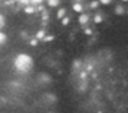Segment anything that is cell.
I'll return each instance as SVG.
<instances>
[{
  "mask_svg": "<svg viewBox=\"0 0 128 113\" xmlns=\"http://www.w3.org/2000/svg\"><path fill=\"white\" fill-rule=\"evenodd\" d=\"M87 20H89V15L82 14L80 16H79V23H80V25H84V23H87Z\"/></svg>",
  "mask_w": 128,
  "mask_h": 113,
  "instance_id": "1",
  "label": "cell"
},
{
  "mask_svg": "<svg viewBox=\"0 0 128 113\" xmlns=\"http://www.w3.org/2000/svg\"><path fill=\"white\" fill-rule=\"evenodd\" d=\"M72 8H74V11H76V12H82V11H83V7H82L80 3H78V2L74 4V7H72Z\"/></svg>",
  "mask_w": 128,
  "mask_h": 113,
  "instance_id": "2",
  "label": "cell"
},
{
  "mask_svg": "<svg viewBox=\"0 0 128 113\" xmlns=\"http://www.w3.org/2000/svg\"><path fill=\"white\" fill-rule=\"evenodd\" d=\"M124 11H126V10H124L123 6H117V7L114 8V12L117 14V15H123V14H124Z\"/></svg>",
  "mask_w": 128,
  "mask_h": 113,
  "instance_id": "3",
  "label": "cell"
},
{
  "mask_svg": "<svg viewBox=\"0 0 128 113\" xmlns=\"http://www.w3.org/2000/svg\"><path fill=\"white\" fill-rule=\"evenodd\" d=\"M48 4H49V7H57L59 0H48Z\"/></svg>",
  "mask_w": 128,
  "mask_h": 113,
  "instance_id": "4",
  "label": "cell"
},
{
  "mask_svg": "<svg viewBox=\"0 0 128 113\" xmlns=\"http://www.w3.org/2000/svg\"><path fill=\"white\" fill-rule=\"evenodd\" d=\"M64 15H66V10H64V8H60V10L57 11V16H59V18H63Z\"/></svg>",
  "mask_w": 128,
  "mask_h": 113,
  "instance_id": "5",
  "label": "cell"
},
{
  "mask_svg": "<svg viewBox=\"0 0 128 113\" xmlns=\"http://www.w3.org/2000/svg\"><path fill=\"white\" fill-rule=\"evenodd\" d=\"M101 20H102L101 15H96V16H94V22H96V23H100Z\"/></svg>",
  "mask_w": 128,
  "mask_h": 113,
  "instance_id": "6",
  "label": "cell"
},
{
  "mask_svg": "<svg viewBox=\"0 0 128 113\" xmlns=\"http://www.w3.org/2000/svg\"><path fill=\"white\" fill-rule=\"evenodd\" d=\"M91 8H97V7H98V6H100V3L98 2H91Z\"/></svg>",
  "mask_w": 128,
  "mask_h": 113,
  "instance_id": "7",
  "label": "cell"
},
{
  "mask_svg": "<svg viewBox=\"0 0 128 113\" xmlns=\"http://www.w3.org/2000/svg\"><path fill=\"white\" fill-rule=\"evenodd\" d=\"M68 22H70L68 18H62V23H63V25H68Z\"/></svg>",
  "mask_w": 128,
  "mask_h": 113,
  "instance_id": "8",
  "label": "cell"
},
{
  "mask_svg": "<svg viewBox=\"0 0 128 113\" xmlns=\"http://www.w3.org/2000/svg\"><path fill=\"white\" fill-rule=\"evenodd\" d=\"M32 3H34V4H40V3H42V0H30Z\"/></svg>",
  "mask_w": 128,
  "mask_h": 113,
  "instance_id": "9",
  "label": "cell"
},
{
  "mask_svg": "<svg viewBox=\"0 0 128 113\" xmlns=\"http://www.w3.org/2000/svg\"><path fill=\"white\" fill-rule=\"evenodd\" d=\"M100 2H101L102 4H109V3H110V0H100Z\"/></svg>",
  "mask_w": 128,
  "mask_h": 113,
  "instance_id": "10",
  "label": "cell"
},
{
  "mask_svg": "<svg viewBox=\"0 0 128 113\" xmlns=\"http://www.w3.org/2000/svg\"><path fill=\"white\" fill-rule=\"evenodd\" d=\"M4 38H6V36H3L2 33H0V42H3V41H4Z\"/></svg>",
  "mask_w": 128,
  "mask_h": 113,
  "instance_id": "11",
  "label": "cell"
},
{
  "mask_svg": "<svg viewBox=\"0 0 128 113\" xmlns=\"http://www.w3.org/2000/svg\"><path fill=\"white\" fill-rule=\"evenodd\" d=\"M25 11H26V12H33V11H34V10H33V8H30V7H27Z\"/></svg>",
  "mask_w": 128,
  "mask_h": 113,
  "instance_id": "12",
  "label": "cell"
},
{
  "mask_svg": "<svg viewBox=\"0 0 128 113\" xmlns=\"http://www.w3.org/2000/svg\"><path fill=\"white\" fill-rule=\"evenodd\" d=\"M38 37H44V32H38Z\"/></svg>",
  "mask_w": 128,
  "mask_h": 113,
  "instance_id": "13",
  "label": "cell"
},
{
  "mask_svg": "<svg viewBox=\"0 0 128 113\" xmlns=\"http://www.w3.org/2000/svg\"><path fill=\"white\" fill-rule=\"evenodd\" d=\"M27 2H29V0H22V3H27Z\"/></svg>",
  "mask_w": 128,
  "mask_h": 113,
  "instance_id": "14",
  "label": "cell"
},
{
  "mask_svg": "<svg viewBox=\"0 0 128 113\" xmlns=\"http://www.w3.org/2000/svg\"><path fill=\"white\" fill-rule=\"evenodd\" d=\"M75 2H80V0H75Z\"/></svg>",
  "mask_w": 128,
  "mask_h": 113,
  "instance_id": "15",
  "label": "cell"
},
{
  "mask_svg": "<svg viewBox=\"0 0 128 113\" xmlns=\"http://www.w3.org/2000/svg\"><path fill=\"white\" fill-rule=\"evenodd\" d=\"M123 2H128V0H123Z\"/></svg>",
  "mask_w": 128,
  "mask_h": 113,
  "instance_id": "16",
  "label": "cell"
},
{
  "mask_svg": "<svg viewBox=\"0 0 128 113\" xmlns=\"http://www.w3.org/2000/svg\"><path fill=\"white\" fill-rule=\"evenodd\" d=\"M127 12H128V10H127Z\"/></svg>",
  "mask_w": 128,
  "mask_h": 113,
  "instance_id": "17",
  "label": "cell"
}]
</instances>
